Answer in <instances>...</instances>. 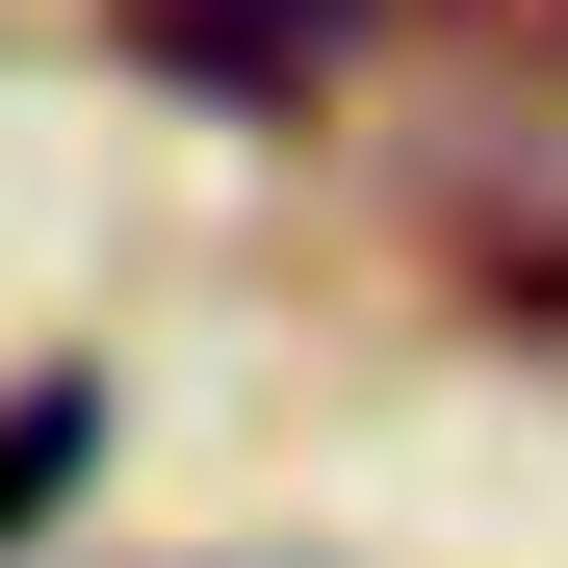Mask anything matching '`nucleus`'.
Segmentation results:
<instances>
[{
    "label": "nucleus",
    "instance_id": "f257e3e1",
    "mask_svg": "<svg viewBox=\"0 0 568 568\" xmlns=\"http://www.w3.org/2000/svg\"><path fill=\"white\" fill-rule=\"evenodd\" d=\"M336 27H362V0H130V52L181 78V104H233V130H284V104H311V78H336Z\"/></svg>",
    "mask_w": 568,
    "mask_h": 568
},
{
    "label": "nucleus",
    "instance_id": "f03ea898",
    "mask_svg": "<svg viewBox=\"0 0 568 568\" xmlns=\"http://www.w3.org/2000/svg\"><path fill=\"white\" fill-rule=\"evenodd\" d=\"M78 465H104V388H78V362H27V388H0V542H27Z\"/></svg>",
    "mask_w": 568,
    "mask_h": 568
}]
</instances>
